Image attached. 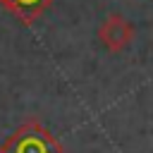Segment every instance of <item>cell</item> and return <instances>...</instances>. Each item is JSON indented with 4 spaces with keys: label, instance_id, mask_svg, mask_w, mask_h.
<instances>
[{
    "label": "cell",
    "instance_id": "cell-1",
    "mask_svg": "<svg viewBox=\"0 0 153 153\" xmlns=\"http://www.w3.org/2000/svg\"><path fill=\"white\" fill-rule=\"evenodd\" d=\"M0 153H67L62 141L38 120L22 122L2 143Z\"/></svg>",
    "mask_w": 153,
    "mask_h": 153
},
{
    "label": "cell",
    "instance_id": "cell-2",
    "mask_svg": "<svg viewBox=\"0 0 153 153\" xmlns=\"http://www.w3.org/2000/svg\"><path fill=\"white\" fill-rule=\"evenodd\" d=\"M134 33H136L134 24H131L124 14H120V12L108 14V17L98 24V41H100L103 50H105V53H112V55L124 53V50L131 45Z\"/></svg>",
    "mask_w": 153,
    "mask_h": 153
},
{
    "label": "cell",
    "instance_id": "cell-3",
    "mask_svg": "<svg viewBox=\"0 0 153 153\" xmlns=\"http://www.w3.org/2000/svg\"><path fill=\"white\" fill-rule=\"evenodd\" d=\"M53 2L55 0H0V5L22 24H33L53 7Z\"/></svg>",
    "mask_w": 153,
    "mask_h": 153
}]
</instances>
